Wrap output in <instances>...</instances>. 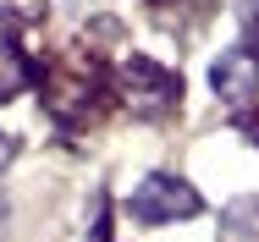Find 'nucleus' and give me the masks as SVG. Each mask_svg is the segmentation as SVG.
<instances>
[{"instance_id": "nucleus-3", "label": "nucleus", "mask_w": 259, "mask_h": 242, "mask_svg": "<svg viewBox=\"0 0 259 242\" xmlns=\"http://www.w3.org/2000/svg\"><path fill=\"white\" fill-rule=\"evenodd\" d=\"M209 83H215V94L226 99V105H243V99L259 88V61L248 55V50H226V55L215 61Z\"/></svg>"}, {"instance_id": "nucleus-5", "label": "nucleus", "mask_w": 259, "mask_h": 242, "mask_svg": "<svg viewBox=\"0 0 259 242\" xmlns=\"http://www.w3.org/2000/svg\"><path fill=\"white\" fill-rule=\"evenodd\" d=\"M11 154H17V143H11V138H6V132H0V171H6V165H11Z\"/></svg>"}, {"instance_id": "nucleus-2", "label": "nucleus", "mask_w": 259, "mask_h": 242, "mask_svg": "<svg viewBox=\"0 0 259 242\" xmlns=\"http://www.w3.org/2000/svg\"><path fill=\"white\" fill-rule=\"evenodd\" d=\"M116 83H121V94L133 99L138 110H160V105H171V99H177L171 72H160L155 61H127V66L116 72Z\"/></svg>"}, {"instance_id": "nucleus-6", "label": "nucleus", "mask_w": 259, "mask_h": 242, "mask_svg": "<svg viewBox=\"0 0 259 242\" xmlns=\"http://www.w3.org/2000/svg\"><path fill=\"white\" fill-rule=\"evenodd\" d=\"M0 220H6V198H0Z\"/></svg>"}, {"instance_id": "nucleus-4", "label": "nucleus", "mask_w": 259, "mask_h": 242, "mask_svg": "<svg viewBox=\"0 0 259 242\" xmlns=\"http://www.w3.org/2000/svg\"><path fill=\"white\" fill-rule=\"evenodd\" d=\"M22 83H28V61H22V50L0 44V99L22 94Z\"/></svg>"}, {"instance_id": "nucleus-1", "label": "nucleus", "mask_w": 259, "mask_h": 242, "mask_svg": "<svg viewBox=\"0 0 259 242\" xmlns=\"http://www.w3.org/2000/svg\"><path fill=\"white\" fill-rule=\"evenodd\" d=\"M127 209H133V220H188V215H199V193L182 182V176H171V171H155V176H144L133 198H127Z\"/></svg>"}]
</instances>
